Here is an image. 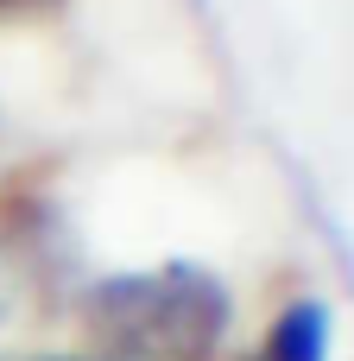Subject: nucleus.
I'll list each match as a JSON object with an SVG mask.
<instances>
[{
	"mask_svg": "<svg viewBox=\"0 0 354 361\" xmlns=\"http://www.w3.org/2000/svg\"><path fill=\"white\" fill-rule=\"evenodd\" d=\"M82 324L101 361H209L228 336V292L215 273L171 260L101 279L82 298Z\"/></svg>",
	"mask_w": 354,
	"mask_h": 361,
	"instance_id": "f257e3e1",
	"label": "nucleus"
},
{
	"mask_svg": "<svg viewBox=\"0 0 354 361\" xmlns=\"http://www.w3.org/2000/svg\"><path fill=\"white\" fill-rule=\"evenodd\" d=\"M329 311L317 305V298H298V305H285V317L272 324V336H266V361H329Z\"/></svg>",
	"mask_w": 354,
	"mask_h": 361,
	"instance_id": "f03ea898",
	"label": "nucleus"
},
{
	"mask_svg": "<svg viewBox=\"0 0 354 361\" xmlns=\"http://www.w3.org/2000/svg\"><path fill=\"white\" fill-rule=\"evenodd\" d=\"M19 6H51V0H0V13H19Z\"/></svg>",
	"mask_w": 354,
	"mask_h": 361,
	"instance_id": "7ed1b4c3",
	"label": "nucleus"
},
{
	"mask_svg": "<svg viewBox=\"0 0 354 361\" xmlns=\"http://www.w3.org/2000/svg\"><path fill=\"white\" fill-rule=\"evenodd\" d=\"M253 361H266V355H253Z\"/></svg>",
	"mask_w": 354,
	"mask_h": 361,
	"instance_id": "20e7f679",
	"label": "nucleus"
}]
</instances>
